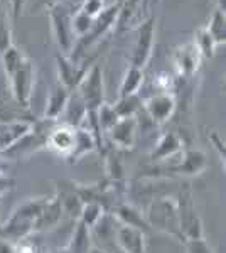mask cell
<instances>
[{
  "instance_id": "cell-44",
  "label": "cell",
  "mask_w": 226,
  "mask_h": 253,
  "mask_svg": "<svg viewBox=\"0 0 226 253\" xmlns=\"http://www.w3.org/2000/svg\"><path fill=\"white\" fill-rule=\"evenodd\" d=\"M81 2H83V0H81Z\"/></svg>"
},
{
  "instance_id": "cell-31",
  "label": "cell",
  "mask_w": 226,
  "mask_h": 253,
  "mask_svg": "<svg viewBox=\"0 0 226 253\" xmlns=\"http://www.w3.org/2000/svg\"><path fill=\"white\" fill-rule=\"evenodd\" d=\"M0 59H2L3 73H5V76H7V75H10L15 68H19L27 58L20 49H17L15 46H10L2 56H0Z\"/></svg>"
},
{
  "instance_id": "cell-2",
  "label": "cell",
  "mask_w": 226,
  "mask_h": 253,
  "mask_svg": "<svg viewBox=\"0 0 226 253\" xmlns=\"http://www.w3.org/2000/svg\"><path fill=\"white\" fill-rule=\"evenodd\" d=\"M145 219L149 223L150 230L160 231L164 235H169L172 238L184 243V236L181 233L179 216L176 201L171 198H155L145 211Z\"/></svg>"
},
{
  "instance_id": "cell-9",
  "label": "cell",
  "mask_w": 226,
  "mask_h": 253,
  "mask_svg": "<svg viewBox=\"0 0 226 253\" xmlns=\"http://www.w3.org/2000/svg\"><path fill=\"white\" fill-rule=\"evenodd\" d=\"M155 17H149L145 22L138 27V36L135 41L132 58H130V66L143 69L147 63L150 61L152 51H154V41H155Z\"/></svg>"
},
{
  "instance_id": "cell-3",
  "label": "cell",
  "mask_w": 226,
  "mask_h": 253,
  "mask_svg": "<svg viewBox=\"0 0 226 253\" xmlns=\"http://www.w3.org/2000/svg\"><path fill=\"white\" fill-rule=\"evenodd\" d=\"M118 9H120V0H117V2L106 5L105 9L101 10V14L93 20L91 29L86 32L83 38L76 39V44H75V47H73L71 56H69V59H71L73 63H81V59L86 56L88 49L91 46H94V44H96L98 41L103 38L106 32L115 26V22H117V15H118Z\"/></svg>"
},
{
  "instance_id": "cell-22",
  "label": "cell",
  "mask_w": 226,
  "mask_h": 253,
  "mask_svg": "<svg viewBox=\"0 0 226 253\" xmlns=\"http://www.w3.org/2000/svg\"><path fill=\"white\" fill-rule=\"evenodd\" d=\"M91 247V230L88 226H85L83 223L78 221L75 231H73L71 242L68 245L69 253H90Z\"/></svg>"
},
{
  "instance_id": "cell-13",
  "label": "cell",
  "mask_w": 226,
  "mask_h": 253,
  "mask_svg": "<svg viewBox=\"0 0 226 253\" xmlns=\"http://www.w3.org/2000/svg\"><path fill=\"white\" fill-rule=\"evenodd\" d=\"M201 61H203V56L194 41H189L179 46L174 52V68L179 76H192L199 69Z\"/></svg>"
},
{
  "instance_id": "cell-1",
  "label": "cell",
  "mask_w": 226,
  "mask_h": 253,
  "mask_svg": "<svg viewBox=\"0 0 226 253\" xmlns=\"http://www.w3.org/2000/svg\"><path fill=\"white\" fill-rule=\"evenodd\" d=\"M46 198H31L14 210L5 223L2 224L0 231L9 242L26 240L36 231V223L44 208Z\"/></svg>"
},
{
  "instance_id": "cell-12",
  "label": "cell",
  "mask_w": 226,
  "mask_h": 253,
  "mask_svg": "<svg viewBox=\"0 0 226 253\" xmlns=\"http://www.w3.org/2000/svg\"><path fill=\"white\" fill-rule=\"evenodd\" d=\"M147 115L155 125H164L171 120V117L176 112V98L172 93H157L143 101Z\"/></svg>"
},
{
  "instance_id": "cell-11",
  "label": "cell",
  "mask_w": 226,
  "mask_h": 253,
  "mask_svg": "<svg viewBox=\"0 0 226 253\" xmlns=\"http://www.w3.org/2000/svg\"><path fill=\"white\" fill-rule=\"evenodd\" d=\"M56 69H57V84L64 86L68 91H75L80 86L81 80L88 73V66H83L81 63H73L66 56L59 54L56 56Z\"/></svg>"
},
{
  "instance_id": "cell-37",
  "label": "cell",
  "mask_w": 226,
  "mask_h": 253,
  "mask_svg": "<svg viewBox=\"0 0 226 253\" xmlns=\"http://www.w3.org/2000/svg\"><path fill=\"white\" fill-rule=\"evenodd\" d=\"M14 186H15L14 179L0 172V198H2V196H5L7 193H9V191L14 189Z\"/></svg>"
},
{
  "instance_id": "cell-5",
  "label": "cell",
  "mask_w": 226,
  "mask_h": 253,
  "mask_svg": "<svg viewBox=\"0 0 226 253\" xmlns=\"http://www.w3.org/2000/svg\"><path fill=\"white\" fill-rule=\"evenodd\" d=\"M49 20H51L52 34L59 49V54L69 58L73 52V47L76 44V36L73 32V14L69 7L63 2H56L49 7Z\"/></svg>"
},
{
  "instance_id": "cell-41",
  "label": "cell",
  "mask_w": 226,
  "mask_h": 253,
  "mask_svg": "<svg viewBox=\"0 0 226 253\" xmlns=\"http://www.w3.org/2000/svg\"><path fill=\"white\" fill-rule=\"evenodd\" d=\"M90 253H108V252L103 250V248H100V247H91V250H90Z\"/></svg>"
},
{
  "instance_id": "cell-25",
  "label": "cell",
  "mask_w": 226,
  "mask_h": 253,
  "mask_svg": "<svg viewBox=\"0 0 226 253\" xmlns=\"http://www.w3.org/2000/svg\"><path fill=\"white\" fill-rule=\"evenodd\" d=\"M204 27H206V31L209 32L213 41H215L216 46L226 42V15L223 10L216 9L213 12L211 19H209V22Z\"/></svg>"
},
{
  "instance_id": "cell-40",
  "label": "cell",
  "mask_w": 226,
  "mask_h": 253,
  "mask_svg": "<svg viewBox=\"0 0 226 253\" xmlns=\"http://www.w3.org/2000/svg\"><path fill=\"white\" fill-rule=\"evenodd\" d=\"M0 253H17L14 242H9L5 238L0 240Z\"/></svg>"
},
{
  "instance_id": "cell-14",
  "label": "cell",
  "mask_w": 226,
  "mask_h": 253,
  "mask_svg": "<svg viewBox=\"0 0 226 253\" xmlns=\"http://www.w3.org/2000/svg\"><path fill=\"white\" fill-rule=\"evenodd\" d=\"M34 125L27 120L0 122V154L9 152L15 144L32 132Z\"/></svg>"
},
{
  "instance_id": "cell-15",
  "label": "cell",
  "mask_w": 226,
  "mask_h": 253,
  "mask_svg": "<svg viewBox=\"0 0 226 253\" xmlns=\"http://www.w3.org/2000/svg\"><path fill=\"white\" fill-rule=\"evenodd\" d=\"M137 118L129 117V118H120L112 128L108 130L106 135L110 137V140L113 142L118 149H132L135 145V138H137Z\"/></svg>"
},
{
  "instance_id": "cell-19",
  "label": "cell",
  "mask_w": 226,
  "mask_h": 253,
  "mask_svg": "<svg viewBox=\"0 0 226 253\" xmlns=\"http://www.w3.org/2000/svg\"><path fill=\"white\" fill-rule=\"evenodd\" d=\"M113 218L117 219L118 224L135 228V230H140L145 235L150 231L149 223H147V219H145V213H142L137 206L130 205V203H120V205L115 206Z\"/></svg>"
},
{
  "instance_id": "cell-26",
  "label": "cell",
  "mask_w": 226,
  "mask_h": 253,
  "mask_svg": "<svg viewBox=\"0 0 226 253\" xmlns=\"http://www.w3.org/2000/svg\"><path fill=\"white\" fill-rule=\"evenodd\" d=\"M10 46H14V42H12L10 10H7L5 3L0 0V56H2Z\"/></svg>"
},
{
  "instance_id": "cell-33",
  "label": "cell",
  "mask_w": 226,
  "mask_h": 253,
  "mask_svg": "<svg viewBox=\"0 0 226 253\" xmlns=\"http://www.w3.org/2000/svg\"><path fill=\"white\" fill-rule=\"evenodd\" d=\"M93 20L91 17H88L86 14H83L81 10H78L76 14H73V20H71V26H73V32H75L76 39L83 38V36L91 29L93 26Z\"/></svg>"
},
{
  "instance_id": "cell-18",
  "label": "cell",
  "mask_w": 226,
  "mask_h": 253,
  "mask_svg": "<svg viewBox=\"0 0 226 253\" xmlns=\"http://www.w3.org/2000/svg\"><path fill=\"white\" fill-rule=\"evenodd\" d=\"M208 166V157L203 150L199 149H189L181 152V159L178 166L174 167L176 172L186 175V177H194L206 170Z\"/></svg>"
},
{
  "instance_id": "cell-17",
  "label": "cell",
  "mask_w": 226,
  "mask_h": 253,
  "mask_svg": "<svg viewBox=\"0 0 226 253\" xmlns=\"http://www.w3.org/2000/svg\"><path fill=\"white\" fill-rule=\"evenodd\" d=\"M182 147H184V140L181 138L179 133L164 132L162 135L159 137V140H157V144L154 145V149H152L150 159L154 162L167 161V159L179 156V154L182 152Z\"/></svg>"
},
{
  "instance_id": "cell-29",
  "label": "cell",
  "mask_w": 226,
  "mask_h": 253,
  "mask_svg": "<svg viewBox=\"0 0 226 253\" xmlns=\"http://www.w3.org/2000/svg\"><path fill=\"white\" fill-rule=\"evenodd\" d=\"M194 44L198 46L201 56H203V59H211L213 56H215V41L213 38L209 36V32L206 31V27H199L198 31H196L194 34Z\"/></svg>"
},
{
  "instance_id": "cell-16",
  "label": "cell",
  "mask_w": 226,
  "mask_h": 253,
  "mask_svg": "<svg viewBox=\"0 0 226 253\" xmlns=\"http://www.w3.org/2000/svg\"><path fill=\"white\" fill-rule=\"evenodd\" d=\"M115 243L123 253H147L145 233L135 228L118 224L115 230Z\"/></svg>"
},
{
  "instance_id": "cell-8",
  "label": "cell",
  "mask_w": 226,
  "mask_h": 253,
  "mask_svg": "<svg viewBox=\"0 0 226 253\" xmlns=\"http://www.w3.org/2000/svg\"><path fill=\"white\" fill-rule=\"evenodd\" d=\"M150 0H120L115 29L117 32H127L138 29L149 19Z\"/></svg>"
},
{
  "instance_id": "cell-42",
  "label": "cell",
  "mask_w": 226,
  "mask_h": 253,
  "mask_svg": "<svg viewBox=\"0 0 226 253\" xmlns=\"http://www.w3.org/2000/svg\"><path fill=\"white\" fill-rule=\"evenodd\" d=\"M51 253H69L68 247H63V248H56V250H52Z\"/></svg>"
},
{
  "instance_id": "cell-30",
  "label": "cell",
  "mask_w": 226,
  "mask_h": 253,
  "mask_svg": "<svg viewBox=\"0 0 226 253\" xmlns=\"http://www.w3.org/2000/svg\"><path fill=\"white\" fill-rule=\"evenodd\" d=\"M94 113H96V120H98V125H100V130L105 133H108V130L120 120V117H118L117 112L113 110V105H110V103H103Z\"/></svg>"
},
{
  "instance_id": "cell-20",
  "label": "cell",
  "mask_w": 226,
  "mask_h": 253,
  "mask_svg": "<svg viewBox=\"0 0 226 253\" xmlns=\"http://www.w3.org/2000/svg\"><path fill=\"white\" fill-rule=\"evenodd\" d=\"M63 206H61V201L57 196L54 198H46V203H44V208L39 214V219L36 223V231L39 230H49V228H54L59 224V221L63 219Z\"/></svg>"
},
{
  "instance_id": "cell-35",
  "label": "cell",
  "mask_w": 226,
  "mask_h": 253,
  "mask_svg": "<svg viewBox=\"0 0 226 253\" xmlns=\"http://www.w3.org/2000/svg\"><path fill=\"white\" fill-rule=\"evenodd\" d=\"M105 7H106L105 0H83L80 10L83 12V14L88 15V17L96 19L98 15L101 14V10H103Z\"/></svg>"
},
{
  "instance_id": "cell-6",
  "label": "cell",
  "mask_w": 226,
  "mask_h": 253,
  "mask_svg": "<svg viewBox=\"0 0 226 253\" xmlns=\"http://www.w3.org/2000/svg\"><path fill=\"white\" fill-rule=\"evenodd\" d=\"M7 80L10 83V91L15 103L20 108L31 107L32 93H34V84H36V69L32 61L26 59L10 75H7Z\"/></svg>"
},
{
  "instance_id": "cell-7",
  "label": "cell",
  "mask_w": 226,
  "mask_h": 253,
  "mask_svg": "<svg viewBox=\"0 0 226 253\" xmlns=\"http://www.w3.org/2000/svg\"><path fill=\"white\" fill-rule=\"evenodd\" d=\"M75 91L83 101L86 112H96L105 103V84H103V71L100 64H93L81 80L80 86Z\"/></svg>"
},
{
  "instance_id": "cell-10",
  "label": "cell",
  "mask_w": 226,
  "mask_h": 253,
  "mask_svg": "<svg viewBox=\"0 0 226 253\" xmlns=\"http://www.w3.org/2000/svg\"><path fill=\"white\" fill-rule=\"evenodd\" d=\"M76 144V128L68 124H61L56 125L52 130H49V133L46 135V145L47 150H51L54 156L69 159L75 150Z\"/></svg>"
},
{
  "instance_id": "cell-34",
  "label": "cell",
  "mask_w": 226,
  "mask_h": 253,
  "mask_svg": "<svg viewBox=\"0 0 226 253\" xmlns=\"http://www.w3.org/2000/svg\"><path fill=\"white\" fill-rule=\"evenodd\" d=\"M182 245L186 253H215L213 247L206 242L204 236H201V238H189Z\"/></svg>"
},
{
  "instance_id": "cell-38",
  "label": "cell",
  "mask_w": 226,
  "mask_h": 253,
  "mask_svg": "<svg viewBox=\"0 0 226 253\" xmlns=\"http://www.w3.org/2000/svg\"><path fill=\"white\" fill-rule=\"evenodd\" d=\"M24 2H26V0H10V17H12V20H17L20 15H22Z\"/></svg>"
},
{
  "instance_id": "cell-39",
  "label": "cell",
  "mask_w": 226,
  "mask_h": 253,
  "mask_svg": "<svg viewBox=\"0 0 226 253\" xmlns=\"http://www.w3.org/2000/svg\"><path fill=\"white\" fill-rule=\"evenodd\" d=\"M211 144L218 150V154H220V157H221V162L225 164V144H221L220 137H218L216 133H211Z\"/></svg>"
},
{
  "instance_id": "cell-43",
  "label": "cell",
  "mask_w": 226,
  "mask_h": 253,
  "mask_svg": "<svg viewBox=\"0 0 226 253\" xmlns=\"http://www.w3.org/2000/svg\"><path fill=\"white\" fill-rule=\"evenodd\" d=\"M150 2H159V0H150Z\"/></svg>"
},
{
  "instance_id": "cell-4",
  "label": "cell",
  "mask_w": 226,
  "mask_h": 253,
  "mask_svg": "<svg viewBox=\"0 0 226 253\" xmlns=\"http://www.w3.org/2000/svg\"><path fill=\"white\" fill-rule=\"evenodd\" d=\"M174 201H176V208H178L179 226H181V233L184 236V242L189 238H201V236H204L203 221H201L198 208H196L191 186L184 184L181 187L178 193V199H174Z\"/></svg>"
},
{
  "instance_id": "cell-21",
  "label": "cell",
  "mask_w": 226,
  "mask_h": 253,
  "mask_svg": "<svg viewBox=\"0 0 226 253\" xmlns=\"http://www.w3.org/2000/svg\"><path fill=\"white\" fill-rule=\"evenodd\" d=\"M71 96V91H68L64 86L56 84L52 91L49 93V98L46 101V108H44V118L46 120H57L66 110V105Z\"/></svg>"
},
{
  "instance_id": "cell-32",
  "label": "cell",
  "mask_w": 226,
  "mask_h": 253,
  "mask_svg": "<svg viewBox=\"0 0 226 253\" xmlns=\"http://www.w3.org/2000/svg\"><path fill=\"white\" fill-rule=\"evenodd\" d=\"M106 172H108V177H110V181H112V184H115V186L122 184L123 172H125L122 159L113 156V154H110L108 159H106Z\"/></svg>"
},
{
  "instance_id": "cell-36",
  "label": "cell",
  "mask_w": 226,
  "mask_h": 253,
  "mask_svg": "<svg viewBox=\"0 0 226 253\" xmlns=\"http://www.w3.org/2000/svg\"><path fill=\"white\" fill-rule=\"evenodd\" d=\"M157 83L162 93H171L172 86H174V78H172L171 75H167V73H162L157 78Z\"/></svg>"
},
{
  "instance_id": "cell-27",
  "label": "cell",
  "mask_w": 226,
  "mask_h": 253,
  "mask_svg": "<svg viewBox=\"0 0 226 253\" xmlns=\"http://www.w3.org/2000/svg\"><path fill=\"white\" fill-rule=\"evenodd\" d=\"M105 208L100 205V203H83V206H81V211H80V216H78V221L83 223L85 226H88L90 230L94 228L98 224L101 218L106 214L105 213Z\"/></svg>"
},
{
  "instance_id": "cell-28",
  "label": "cell",
  "mask_w": 226,
  "mask_h": 253,
  "mask_svg": "<svg viewBox=\"0 0 226 253\" xmlns=\"http://www.w3.org/2000/svg\"><path fill=\"white\" fill-rule=\"evenodd\" d=\"M140 107H142V100L138 98V95H130V96L118 98V101L113 105V110L120 118H129L137 115Z\"/></svg>"
},
{
  "instance_id": "cell-23",
  "label": "cell",
  "mask_w": 226,
  "mask_h": 253,
  "mask_svg": "<svg viewBox=\"0 0 226 253\" xmlns=\"http://www.w3.org/2000/svg\"><path fill=\"white\" fill-rule=\"evenodd\" d=\"M96 149V140L91 135L88 128L85 126H78L76 128V144H75V150L71 154V161H81L86 154L93 152Z\"/></svg>"
},
{
  "instance_id": "cell-24",
  "label": "cell",
  "mask_w": 226,
  "mask_h": 253,
  "mask_svg": "<svg viewBox=\"0 0 226 253\" xmlns=\"http://www.w3.org/2000/svg\"><path fill=\"white\" fill-rule=\"evenodd\" d=\"M143 83V69L129 66L125 76L122 80L120 91H118V98L130 96V95H138V89H140Z\"/></svg>"
}]
</instances>
